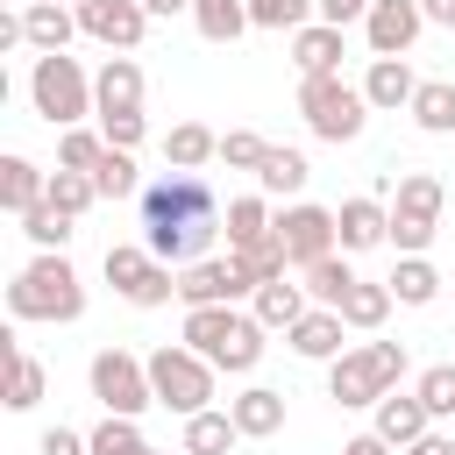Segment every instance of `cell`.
<instances>
[{"mask_svg": "<svg viewBox=\"0 0 455 455\" xmlns=\"http://www.w3.org/2000/svg\"><path fill=\"white\" fill-rule=\"evenodd\" d=\"M220 235V199L206 185V171H164L156 185H142V249L171 270L206 263Z\"/></svg>", "mask_w": 455, "mask_h": 455, "instance_id": "obj_1", "label": "cell"}, {"mask_svg": "<svg viewBox=\"0 0 455 455\" xmlns=\"http://www.w3.org/2000/svg\"><path fill=\"white\" fill-rule=\"evenodd\" d=\"M7 313L14 320H78L85 313V284H78V270H71V256L64 249H43L36 263H21L14 270V284H7Z\"/></svg>", "mask_w": 455, "mask_h": 455, "instance_id": "obj_2", "label": "cell"}, {"mask_svg": "<svg viewBox=\"0 0 455 455\" xmlns=\"http://www.w3.org/2000/svg\"><path fill=\"white\" fill-rule=\"evenodd\" d=\"M398 377H405V341H363L327 363V398L341 412H355V405H377L384 391H398Z\"/></svg>", "mask_w": 455, "mask_h": 455, "instance_id": "obj_3", "label": "cell"}, {"mask_svg": "<svg viewBox=\"0 0 455 455\" xmlns=\"http://www.w3.org/2000/svg\"><path fill=\"white\" fill-rule=\"evenodd\" d=\"M28 100H36V114L64 135V128H78L85 114H100V100H92V78H85V64L78 57H36V71H28Z\"/></svg>", "mask_w": 455, "mask_h": 455, "instance_id": "obj_4", "label": "cell"}, {"mask_svg": "<svg viewBox=\"0 0 455 455\" xmlns=\"http://www.w3.org/2000/svg\"><path fill=\"white\" fill-rule=\"evenodd\" d=\"M149 363V391H156V405L164 412H178V419H192V412H213V363L199 355V348H156V355H142Z\"/></svg>", "mask_w": 455, "mask_h": 455, "instance_id": "obj_5", "label": "cell"}, {"mask_svg": "<svg viewBox=\"0 0 455 455\" xmlns=\"http://www.w3.org/2000/svg\"><path fill=\"white\" fill-rule=\"evenodd\" d=\"M299 114H306V128L320 142H355L363 121H370V100H363V85L327 71V78H299Z\"/></svg>", "mask_w": 455, "mask_h": 455, "instance_id": "obj_6", "label": "cell"}, {"mask_svg": "<svg viewBox=\"0 0 455 455\" xmlns=\"http://www.w3.org/2000/svg\"><path fill=\"white\" fill-rule=\"evenodd\" d=\"M441 206H448L441 178L434 171H405L398 192H391V249L398 256H427V242L441 235Z\"/></svg>", "mask_w": 455, "mask_h": 455, "instance_id": "obj_7", "label": "cell"}, {"mask_svg": "<svg viewBox=\"0 0 455 455\" xmlns=\"http://www.w3.org/2000/svg\"><path fill=\"white\" fill-rule=\"evenodd\" d=\"M85 384H92V398H100L114 419H142V412L156 405V391H149V363L128 355V348H100L92 370H85Z\"/></svg>", "mask_w": 455, "mask_h": 455, "instance_id": "obj_8", "label": "cell"}, {"mask_svg": "<svg viewBox=\"0 0 455 455\" xmlns=\"http://www.w3.org/2000/svg\"><path fill=\"white\" fill-rule=\"evenodd\" d=\"M277 242H284V256H291V270H313V263H327V256L341 249V228H334V206H313V199H291V206L277 213Z\"/></svg>", "mask_w": 455, "mask_h": 455, "instance_id": "obj_9", "label": "cell"}, {"mask_svg": "<svg viewBox=\"0 0 455 455\" xmlns=\"http://www.w3.org/2000/svg\"><path fill=\"white\" fill-rule=\"evenodd\" d=\"M78 28L92 43H107L114 57H128L142 36H149V7L142 0H78Z\"/></svg>", "mask_w": 455, "mask_h": 455, "instance_id": "obj_10", "label": "cell"}, {"mask_svg": "<svg viewBox=\"0 0 455 455\" xmlns=\"http://www.w3.org/2000/svg\"><path fill=\"white\" fill-rule=\"evenodd\" d=\"M419 28H427V7H419V0H377V7L363 14V36H370L377 57H405V50L419 43Z\"/></svg>", "mask_w": 455, "mask_h": 455, "instance_id": "obj_11", "label": "cell"}, {"mask_svg": "<svg viewBox=\"0 0 455 455\" xmlns=\"http://www.w3.org/2000/svg\"><path fill=\"white\" fill-rule=\"evenodd\" d=\"M370 434L391 441V448H412L419 434H434V412L419 405V391H384V398L370 405Z\"/></svg>", "mask_w": 455, "mask_h": 455, "instance_id": "obj_12", "label": "cell"}, {"mask_svg": "<svg viewBox=\"0 0 455 455\" xmlns=\"http://www.w3.org/2000/svg\"><path fill=\"white\" fill-rule=\"evenodd\" d=\"M334 228H341V249H377L391 242V199H341L334 206Z\"/></svg>", "mask_w": 455, "mask_h": 455, "instance_id": "obj_13", "label": "cell"}, {"mask_svg": "<svg viewBox=\"0 0 455 455\" xmlns=\"http://www.w3.org/2000/svg\"><path fill=\"white\" fill-rule=\"evenodd\" d=\"M92 100H100V114H142V64L135 57H107L92 71Z\"/></svg>", "mask_w": 455, "mask_h": 455, "instance_id": "obj_14", "label": "cell"}, {"mask_svg": "<svg viewBox=\"0 0 455 455\" xmlns=\"http://www.w3.org/2000/svg\"><path fill=\"white\" fill-rule=\"evenodd\" d=\"M341 334H348V320H341L334 306H313V313H306V320H299L284 341H291V355H306V363H334V355L348 348Z\"/></svg>", "mask_w": 455, "mask_h": 455, "instance_id": "obj_15", "label": "cell"}, {"mask_svg": "<svg viewBox=\"0 0 455 455\" xmlns=\"http://www.w3.org/2000/svg\"><path fill=\"white\" fill-rule=\"evenodd\" d=\"M228 419L242 427V441H270V434L284 427V391L249 384V391H235V398H228Z\"/></svg>", "mask_w": 455, "mask_h": 455, "instance_id": "obj_16", "label": "cell"}, {"mask_svg": "<svg viewBox=\"0 0 455 455\" xmlns=\"http://www.w3.org/2000/svg\"><path fill=\"white\" fill-rule=\"evenodd\" d=\"M341 28L334 21H306L299 36H291V64H299V78H327V71H341Z\"/></svg>", "mask_w": 455, "mask_h": 455, "instance_id": "obj_17", "label": "cell"}, {"mask_svg": "<svg viewBox=\"0 0 455 455\" xmlns=\"http://www.w3.org/2000/svg\"><path fill=\"white\" fill-rule=\"evenodd\" d=\"M412 92H419V78H412L405 57H370V71H363V100L370 107L398 114V107H412Z\"/></svg>", "mask_w": 455, "mask_h": 455, "instance_id": "obj_18", "label": "cell"}, {"mask_svg": "<svg viewBox=\"0 0 455 455\" xmlns=\"http://www.w3.org/2000/svg\"><path fill=\"white\" fill-rule=\"evenodd\" d=\"M220 228H228V249H256V242H270V235H277V213H270V199H263V192H242V199H228Z\"/></svg>", "mask_w": 455, "mask_h": 455, "instance_id": "obj_19", "label": "cell"}, {"mask_svg": "<svg viewBox=\"0 0 455 455\" xmlns=\"http://www.w3.org/2000/svg\"><path fill=\"white\" fill-rule=\"evenodd\" d=\"M21 28H28V43H36L43 57H57L71 36H85V28H78V7H50V0H28V7H21Z\"/></svg>", "mask_w": 455, "mask_h": 455, "instance_id": "obj_20", "label": "cell"}, {"mask_svg": "<svg viewBox=\"0 0 455 455\" xmlns=\"http://www.w3.org/2000/svg\"><path fill=\"white\" fill-rule=\"evenodd\" d=\"M164 164H171V171H206V164H220V135H213L206 121H178V128L164 135Z\"/></svg>", "mask_w": 455, "mask_h": 455, "instance_id": "obj_21", "label": "cell"}, {"mask_svg": "<svg viewBox=\"0 0 455 455\" xmlns=\"http://www.w3.org/2000/svg\"><path fill=\"white\" fill-rule=\"evenodd\" d=\"M235 327H242V313H235V306H185V348H199L206 363L235 341Z\"/></svg>", "mask_w": 455, "mask_h": 455, "instance_id": "obj_22", "label": "cell"}, {"mask_svg": "<svg viewBox=\"0 0 455 455\" xmlns=\"http://www.w3.org/2000/svg\"><path fill=\"white\" fill-rule=\"evenodd\" d=\"M0 355H7V405H14V412H36V405H43V384H50L43 363H36L14 334H0Z\"/></svg>", "mask_w": 455, "mask_h": 455, "instance_id": "obj_23", "label": "cell"}, {"mask_svg": "<svg viewBox=\"0 0 455 455\" xmlns=\"http://www.w3.org/2000/svg\"><path fill=\"white\" fill-rule=\"evenodd\" d=\"M306 178H313L306 149H284V142H270V156H263V171H256L263 199H299V192H306Z\"/></svg>", "mask_w": 455, "mask_h": 455, "instance_id": "obj_24", "label": "cell"}, {"mask_svg": "<svg viewBox=\"0 0 455 455\" xmlns=\"http://www.w3.org/2000/svg\"><path fill=\"white\" fill-rule=\"evenodd\" d=\"M0 199H7V213L21 220V213H36L43 199H50V171H36L28 156H7L0 164Z\"/></svg>", "mask_w": 455, "mask_h": 455, "instance_id": "obj_25", "label": "cell"}, {"mask_svg": "<svg viewBox=\"0 0 455 455\" xmlns=\"http://www.w3.org/2000/svg\"><path fill=\"white\" fill-rule=\"evenodd\" d=\"M100 270H107V284H114L121 299H135V291L149 284V270H156V256H149L142 242H114V249L100 256Z\"/></svg>", "mask_w": 455, "mask_h": 455, "instance_id": "obj_26", "label": "cell"}, {"mask_svg": "<svg viewBox=\"0 0 455 455\" xmlns=\"http://www.w3.org/2000/svg\"><path fill=\"white\" fill-rule=\"evenodd\" d=\"M306 313H313V306H306V284H291V277H277V284H263V291H256V320H263L270 334H277V327L291 334Z\"/></svg>", "mask_w": 455, "mask_h": 455, "instance_id": "obj_27", "label": "cell"}, {"mask_svg": "<svg viewBox=\"0 0 455 455\" xmlns=\"http://www.w3.org/2000/svg\"><path fill=\"white\" fill-rule=\"evenodd\" d=\"M384 284H391L398 306H434V299H441V270H434L427 256H398V270H391Z\"/></svg>", "mask_w": 455, "mask_h": 455, "instance_id": "obj_28", "label": "cell"}, {"mask_svg": "<svg viewBox=\"0 0 455 455\" xmlns=\"http://www.w3.org/2000/svg\"><path fill=\"white\" fill-rule=\"evenodd\" d=\"M391 306H398V299H391V284H370V277H355V291L341 299V320H348L355 334H377V327L391 320Z\"/></svg>", "mask_w": 455, "mask_h": 455, "instance_id": "obj_29", "label": "cell"}, {"mask_svg": "<svg viewBox=\"0 0 455 455\" xmlns=\"http://www.w3.org/2000/svg\"><path fill=\"white\" fill-rule=\"evenodd\" d=\"M427 135H455V85L448 78H419V92H412V107H405Z\"/></svg>", "mask_w": 455, "mask_h": 455, "instance_id": "obj_30", "label": "cell"}, {"mask_svg": "<svg viewBox=\"0 0 455 455\" xmlns=\"http://www.w3.org/2000/svg\"><path fill=\"white\" fill-rule=\"evenodd\" d=\"M192 21H199L206 43H235V36L256 28V21H249V0H192Z\"/></svg>", "mask_w": 455, "mask_h": 455, "instance_id": "obj_31", "label": "cell"}, {"mask_svg": "<svg viewBox=\"0 0 455 455\" xmlns=\"http://www.w3.org/2000/svg\"><path fill=\"white\" fill-rule=\"evenodd\" d=\"M235 441H242V427H235L228 412H192V419H185V448H178V455H228Z\"/></svg>", "mask_w": 455, "mask_h": 455, "instance_id": "obj_32", "label": "cell"}, {"mask_svg": "<svg viewBox=\"0 0 455 455\" xmlns=\"http://www.w3.org/2000/svg\"><path fill=\"white\" fill-rule=\"evenodd\" d=\"M228 256H235V270H242L256 291H263V284H277V277L291 270V256H284V242H277V235H270V242H256V249H228Z\"/></svg>", "mask_w": 455, "mask_h": 455, "instance_id": "obj_33", "label": "cell"}, {"mask_svg": "<svg viewBox=\"0 0 455 455\" xmlns=\"http://www.w3.org/2000/svg\"><path fill=\"white\" fill-rule=\"evenodd\" d=\"M100 199H142V178H135V149H107L100 171H92Z\"/></svg>", "mask_w": 455, "mask_h": 455, "instance_id": "obj_34", "label": "cell"}, {"mask_svg": "<svg viewBox=\"0 0 455 455\" xmlns=\"http://www.w3.org/2000/svg\"><path fill=\"white\" fill-rule=\"evenodd\" d=\"M50 206L57 213H92L100 206V185H92V171H50Z\"/></svg>", "mask_w": 455, "mask_h": 455, "instance_id": "obj_35", "label": "cell"}, {"mask_svg": "<svg viewBox=\"0 0 455 455\" xmlns=\"http://www.w3.org/2000/svg\"><path fill=\"white\" fill-rule=\"evenodd\" d=\"M348 291H355V270H348L341 256H327V263H313V270H306V299H313V306H334V313H341V299H348Z\"/></svg>", "mask_w": 455, "mask_h": 455, "instance_id": "obj_36", "label": "cell"}, {"mask_svg": "<svg viewBox=\"0 0 455 455\" xmlns=\"http://www.w3.org/2000/svg\"><path fill=\"white\" fill-rule=\"evenodd\" d=\"M85 448H92V455H156V448L142 441V427H135V419H114V412L85 434Z\"/></svg>", "mask_w": 455, "mask_h": 455, "instance_id": "obj_37", "label": "cell"}, {"mask_svg": "<svg viewBox=\"0 0 455 455\" xmlns=\"http://www.w3.org/2000/svg\"><path fill=\"white\" fill-rule=\"evenodd\" d=\"M100 156H107V135H92V128L57 135V171H100Z\"/></svg>", "mask_w": 455, "mask_h": 455, "instance_id": "obj_38", "label": "cell"}, {"mask_svg": "<svg viewBox=\"0 0 455 455\" xmlns=\"http://www.w3.org/2000/svg\"><path fill=\"white\" fill-rule=\"evenodd\" d=\"M21 235H28V242H36V249H64V242H71V235H78V220H71V213H57V206H50V199H43V206H36V213H21Z\"/></svg>", "mask_w": 455, "mask_h": 455, "instance_id": "obj_39", "label": "cell"}, {"mask_svg": "<svg viewBox=\"0 0 455 455\" xmlns=\"http://www.w3.org/2000/svg\"><path fill=\"white\" fill-rule=\"evenodd\" d=\"M313 7H320V0H249V21H256V28H284V36H299V28L313 21Z\"/></svg>", "mask_w": 455, "mask_h": 455, "instance_id": "obj_40", "label": "cell"}, {"mask_svg": "<svg viewBox=\"0 0 455 455\" xmlns=\"http://www.w3.org/2000/svg\"><path fill=\"white\" fill-rule=\"evenodd\" d=\"M419 405L434 412V419H455V363H434V370H419Z\"/></svg>", "mask_w": 455, "mask_h": 455, "instance_id": "obj_41", "label": "cell"}, {"mask_svg": "<svg viewBox=\"0 0 455 455\" xmlns=\"http://www.w3.org/2000/svg\"><path fill=\"white\" fill-rule=\"evenodd\" d=\"M263 156H270V142H263L256 128H228V135H220V164H228V171H263Z\"/></svg>", "mask_w": 455, "mask_h": 455, "instance_id": "obj_42", "label": "cell"}, {"mask_svg": "<svg viewBox=\"0 0 455 455\" xmlns=\"http://www.w3.org/2000/svg\"><path fill=\"white\" fill-rule=\"evenodd\" d=\"M100 135H107V149H135L149 135V121L142 114H100Z\"/></svg>", "mask_w": 455, "mask_h": 455, "instance_id": "obj_43", "label": "cell"}, {"mask_svg": "<svg viewBox=\"0 0 455 455\" xmlns=\"http://www.w3.org/2000/svg\"><path fill=\"white\" fill-rule=\"evenodd\" d=\"M36 455H92V448H85V434H71V427H50V434L36 441Z\"/></svg>", "mask_w": 455, "mask_h": 455, "instance_id": "obj_44", "label": "cell"}, {"mask_svg": "<svg viewBox=\"0 0 455 455\" xmlns=\"http://www.w3.org/2000/svg\"><path fill=\"white\" fill-rule=\"evenodd\" d=\"M377 0H320V21H334V28H348V21H363Z\"/></svg>", "mask_w": 455, "mask_h": 455, "instance_id": "obj_45", "label": "cell"}, {"mask_svg": "<svg viewBox=\"0 0 455 455\" xmlns=\"http://www.w3.org/2000/svg\"><path fill=\"white\" fill-rule=\"evenodd\" d=\"M398 455H455V434H419V441L398 448Z\"/></svg>", "mask_w": 455, "mask_h": 455, "instance_id": "obj_46", "label": "cell"}, {"mask_svg": "<svg viewBox=\"0 0 455 455\" xmlns=\"http://www.w3.org/2000/svg\"><path fill=\"white\" fill-rule=\"evenodd\" d=\"M341 455H398V448L377 441V434H355V441H341Z\"/></svg>", "mask_w": 455, "mask_h": 455, "instance_id": "obj_47", "label": "cell"}, {"mask_svg": "<svg viewBox=\"0 0 455 455\" xmlns=\"http://www.w3.org/2000/svg\"><path fill=\"white\" fill-rule=\"evenodd\" d=\"M427 7V28H455V0H419Z\"/></svg>", "mask_w": 455, "mask_h": 455, "instance_id": "obj_48", "label": "cell"}, {"mask_svg": "<svg viewBox=\"0 0 455 455\" xmlns=\"http://www.w3.org/2000/svg\"><path fill=\"white\" fill-rule=\"evenodd\" d=\"M149 7V21H171V14H192V0H142Z\"/></svg>", "mask_w": 455, "mask_h": 455, "instance_id": "obj_49", "label": "cell"}, {"mask_svg": "<svg viewBox=\"0 0 455 455\" xmlns=\"http://www.w3.org/2000/svg\"><path fill=\"white\" fill-rule=\"evenodd\" d=\"M50 7H78V0H50Z\"/></svg>", "mask_w": 455, "mask_h": 455, "instance_id": "obj_50", "label": "cell"}]
</instances>
